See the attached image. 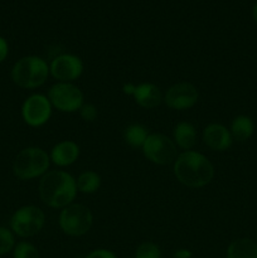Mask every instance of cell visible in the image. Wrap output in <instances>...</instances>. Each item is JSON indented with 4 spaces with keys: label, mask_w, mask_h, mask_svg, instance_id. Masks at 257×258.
Returning a JSON list of instances; mask_svg holds the SVG:
<instances>
[{
    "label": "cell",
    "mask_w": 257,
    "mask_h": 258,
    "mask_svg": "<svg viewBox=\"0 0 257 258\" xmlns=\"http://www.w3.org/2000/svg\"><path fill=\"white\" fill-rule=\"evenodd\" d=\"M8 53H9V45L8 42L3 37H0V63L4 62L5 58L8 57Z\"/></svg>",
    "instance_id": "obj_25"
},
{
    "label": "cell",
    "mask_w": 257,
    "mask_h": 258,
    "mask_svg": "<svg viewBox=\"0 0 257 258\" xmlns=\"http://www.w3.org/2000/svg\"><path fill=\"white\" fill-rule=\"evenodd\" d=\"M149 136L148 128L141 123H131L125 128L123 133V140L130 148L143 149L146 139Z\"/></svg>",
    "instance_id": "obj_18"
},
{
    "label": "cell",
    "mask_w": 257,
    "mask_h": 258,
    "mask_svg": "<svg viewBox=\"0 0 257 258\" xmlns=\"http://www.w3.org/2000/svg\"><path fill=\"white\" fill-rule=\"evenodd\" d=\"M191 256H193L191 251H189V249L186 248L176 249V251L174 252V258H191Z\"/></svg>",
    "instance_id": "obj_26"
},
{
    "label": "cell",
    "mask_w": 257,
    "mask_h": 258,
    "mask_svg": "<svg viewBox=\"0 0 257 258\" xmlns=\"http://www.w3.org/2000/svg\"><path fill=\"white\" fill-rule=\"evenodd\" d=\"M13 258H40L39 251L29 242H19L13 249Z\"/></svg>",
    "instance_id": "obj_20"
},
{
    "label": "cell",
    "mask_w": 257,
    "mask_h": 258,
    "mask_svg": "<svg viewBox=\"0 0 257 258\" xmlns=\"http://www.w3.org/2000/svg\"><path fill=\"white\" fill-rule=\"evenodd\" d=\"M58 223L60 231L67 236L82 237L88 233L92 227V212L83 204L72 203L60 211Z\"/></svg>",
    "instance_id": "obj_5"
},
{
    "label": "cell",
    "mask_w": 257,
    "mask_h": 258,
    "mask_svg": "<svg viewBox=\"0 0 257 258\" xmlns=\"http://www.w3.org/2000/svg\"><path fill=\"white\" fill-rule=\"evenodd\" d=\"M80 146L75 141L65 140L55 144L49 154L50 161L59 168H66L77 161L80 158Z\"/></svg>",
    "instance_id": "obj_13"
},
{
    "label": "cell",
    "mask_w": 257,
    "mask_h": 258,
    "mask_svg": "<svg viewBox=\"0 0 257 258\" xmlns=\"http://www.w3.org/2000/svg\"><path fill=\"white\" fill-rule=\"evenodd\" d=\"M50 158L45 150L37 146H29L18 153L13 163V173L20 180L42 178L48 171Z\"/></svg>",
    "instance_id": "obj_4"
},
{
    "label": "cell",
    "mask_w": 257,
    "mask_h": 258,
    "mask_svg": "<svg viewBox=\"0 0 257 258\" xmlns=\"http://www.w3.org/2000/svg\"><path fill=\"white\" fill-rule=\"evenodd\" d=\"M85 258H117L112 251L106 248H97L91 251Z\"/></svg>",
    "instance_id": "obj_24"
},
{
    "label": "cell",
    "mask_w": 257,
    "mask_h": 258,
    "mask_svg": "<svg viewBox=\"0 0 257 258\" xmlns=\"http://www.w3.org/2000/svg\"><path fill=\"white\" fill-rule=\"evenodd\" d=\"M45 214L35 206H24L15 211L10 219V228L14 234L22 238H30L43 229Z\"/></svg>",
    "instance_id": "obj_6"
},
{
    "label": "cell",
    "mask_w": 257,
    "mask_h": 258,
    "mask_svg": "<svg viewBox=\"0 0 257 258\" xmlns=\"http://www.w3.org/2000/svg\"><path fill=\"white\" fill-rule=\"evenodd\" d=\"M173 139L164 134H149L143 146V153L150 163L156 165H168L175 161L178 150Z\"/></svg>",
    "instance_id": "obj_7"
},
{
    "label": "cell",
    "mask_w": 257,
    "mask_h": 258,
    "mask_svg": "<svg viewBox=\"0 0 257 258\" xmlns=\"http://www.w3.org/2000/svg\"><path fill=\"white\" fill-rule=\"evenodd\" d=\"M254 130L253 121L248 117V116L239 115L232 121L231 125V135L232 139L239 143H243V141L248 140L252 136Z\"/></svg>",
    "instance_id": "obj_17"
},
{
    "label": "cell",
    "mask_w": 257,
    "mask_h": 258,
    "mask_svg": "<svg viewBox=\"0 0 257 258\" xmlns=\"http://www.w3.org/2000/svg\"><path fill=\"white\" fill-rule=\"evenodd\" d=\"M133 97L140 107L146 108V110H153V108L158 107L164 101V96L160 88L154 83L149 82H144L136 86Z\"/></svg>",
    "instance_id": "obj_14"
},
{
    "label": "cell",
    "mask_w": 257,
    "mask_h": 258,
    "mask_svg": "<svg viewBox=\"0 0 257 258\" xmlns=\"http://www.w3.org/2000/svg\"><path fill=\"white\" fill-rule=\"evenodd\" d=\"M39 197L45 206L63 209L73 203L78 193L76 179L65 170L47 171L38 185Z\"/></svg>",
    "instance_id": "obj_1"
},
{
    "label": "cell",
    "mask_w": 257,
    "mask_h": 258,
    "mask_svg": "<svg viewBox=\"0 0 257 258\" xmlns=\"http://www.w3.org/2000/svg\"><path fill=\"white\" fill-rule=\"evenodd\" d=\"M135 88H136V86L133 85V83H125L122 87V90H123V93H125V95L133 96L134 92H135Z\"/></svg>",
    "instance_id": "obj_27"
},
{
    "label": "cell",
    "mask_w": 257,
    "mask_h": 258,
    "mask_svg": "<svg viewBox=\"0 0 257 258\" xmlns=\"http://www.w3.org/2000/svg\"><path fill=\"white\" fill-rule=\"evenodd\" d=\"M252 17H253L254 22L257 23V3L253 5V9H252Z\"/></svg>",
    "instance_id": "obj_28"
},
{
    "label": "cell",
    "mask_w": 257,
    "mask_h": 258,
    "mask_svg": "<svg viewBox=\"0 0 257 258\" xmlns=\"http://www.w3.org/2000/svg\"><path fill=\"white\" fill-rule=\"evenodd\" d=\"M256 243H257V238H256Z\"/></svg>",
    "instance_id": "obj_29"
},
{
    "label": "cell",
    "mask_w": 257,
    "mask_h": 258,
    "mask_svg": "<svg viewBox=\"0 0 257 258\" xmlns=\"http://www.w3.org/2000/svg\"><path fill=\"white\" fill-rule=\"evenodd\" d=\"M174 175L179 183L188 188H203L213 180L214 166L202 153L183 151L174 161Z\"/></svg>",
    "instance_id": "obj_2"
},
{
    "label": "cell",
    "mask_w": 257,
    "mask_h": 258,
    "mask_svg": "<svg viewBox=\"0 0 257 258\" xmlns=\"http://www.w3.org/2000/svg\"><path fill=\"white\" fill-rule=\"evenodd\" d=\"M197 128L190 122H179L174 127L173 140L175 143L176 148H180L181 150L188 151L194 148L197 144Z\"/></svg>",
    "instance_id": "obj_15"
},
{
    "label": "cell",
    "mask_w": 257,
    "mask_h": 258,
    "mask_svg": "<svg viewBox=\"0 0 257 258\" xmlns=\"http://www.w3.org/2000/svg\"><path fill=\"white\" fill-rule=\"evenodd\" d=\"M53 106L48 96L34 93L27 97L22 106V117L27 125L32 127H40L49 121Z\"/></svg>",
    "instance_id": "obj_9"
},
{
    "label": "cell",
    "mask_w": 257,
    "mask_h": 258,
    "mask_svg": "<svg viewBox=\"0 0 257 258\" xmlns=\"http://www.w3.org/2000/svg\"><path fill=\"white\" fill-rule=\"evenodd\" d=\"M80 116L86 122H93L98 116L97 107L92 103H83L82 107L80 108Z\"/></svg>",
    "instance_id": "obj_23"
},
{
    "label": "cell",
    "mask_w": 257,
    "mask_h": 258,
    "mask_svg": "<svg viewBox=\"0 0 257 258\" xmlns=\"http://www.w3.org/2000/svg\"><path fill=\"white\" fill-rule=\"evenodd\" d=\"M204 144L214 151H226L231 148L233 139L231 131L222 123H209L203 130Z\"/></svg>",
    "instance_id": "obj_12"
},
{
    "label": "cell",
    "mask_w": 257,
    "mask_h": 258,
    "mask_svg": "<svg viewBox=\"0 0 257 258\" xmlns=\"http://www.w3.org/2000/svg\"><path fill=\"white\" fill-rule=\"evenodd\" d=\"M135 258H161V251L154 242H143L136 248Z\"/></svg>",
    "instance_id": "obj_21"
},
{
    "label": "cell",
    "mask_w": 257,
    "mask_h": 258,
    "mask_svg": "<svg viewBox=\"0 0 257 258\" xmlns=\"http://www.w3.org/2000/svg\"><path fill=\"white\" fill-rule=\"evenodd\" d=\"M85 64L78 55L63 53L53 58L49 64V72L58 82L73 83L82 76Z\"/></svg>",
    "instance_id": "obj_10"
},
{
    "label": "cell",
    "mask_w": 257,
    "mask_h": 258,
    "mask_svg": "<svg viewBox=\"0 0 257 258\" xmlns=\"http://www.w3.org/2000/svg\"><path fill=\"white\" fill-rule=\"evenodd\" d=\"M76 183H77V189L80 193L93 194L100 189L101 176L93 170H86L78 175Z\"/></svg>",
    "instance_id": "obj_19"
},
{
    "label": "cell",
    "mask_w": 257,
    "mask_h": 258,
    "mask_svg": "<svg viewBox=\"0 0 257 258\" xmlns=\"http://www.w3.org/2000/svg\"><path fill=\"white\" fill-rule=\"evenodd\" d=\"M15 247L14 233L12 229H8L5 227H0V256L9 253Z\"/></svg>",
    "instance_id": "obj_22"
},
{
    "label": "cell",
    "mask_w": 257,
    "mask_h": 258,
    "mask_svg": "<svg viewBox=\"0 0 257 258\" xmlns=\"http://www.w3.org/2000/svg\"><path fill=\"white\" fill-rule=\"evenodd\" d=\"M48 98L54 108L65 113L80 111L85 103V96L76 85L70 82H57L48 91Z\"/></svg>",
    "instance_id": "obj_8"
},
{
    "label": "cell",
    "mask_w": 257,
    "mask_h": 258,
    "mask_svg": "<svg viewBox=\"0 0 257 258\" xmlns=\"http://www.w3.org/2000/svg\"><path fill=\"white\" fill-rule=\"evenodd\" d=\"M199 100V92L190 82H178L168 88L164 102L171 110L184 111L194 107Z\"/></svg>",
    "instance_id": "obj_11"
},
{
    "label": "cell",
    "mask_w": 257,
    "mask_h": 258,
    "mask_svg": "<svg viewBox=\"0 0 257 258\" xmlns=\"http://www.w3.org/2000/svg\"><path fill=\"white\" fill-rule=\"evenodd\" d=\"M227 258H257V243L249 238H238L227 248Z\"/></svg>",
    "instance_id": "obj_16"
},
{
    "label": "cell",
    "mask_w": 257,
    "mask_h": 258,
    "mask_svg": "<svg viewBox=\"0 0 257 258\" xmlns=\"http://www.w3.org/2000/svg\"><path fill=\"white\" fill-rule=\"evenodd\" d=\"M49 64L38 55H25L15 62L12 68V80L25 90L38 88L47 82L49 77Z\"/></svg>",
    "instance_id": "obj_3"
}]
</instances>
